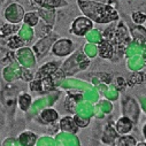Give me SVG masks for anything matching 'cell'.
Listing matches in <instances>:
<instances>
[{
  "label": "cell",
  "instance_id": "obj_1",
  "mask_svg": "<svg viewBox=\"0 0 146 146\" xmlns=\"http://www.w3.org/2000/svg\"><path fill=\"white\" fill-rule=\"evenodd\" d=\"M81 12L91 21L97 23H109L119 19L117 11L106 4L91 0H76Z\"/></svg>",
  "mask_w": 146,
  "mask_h": 146
},
{
  "label": "cell",
  "instance_id": "obj_2",
  "mask_svg": "<svg viewBox=\"0 0 146 146\" xmlns=\"http://www.w3.org/2000/svg\"><path fill=\"white\" fill-rule=\"evenodd\" d=\"M92 21L86 17V16H80L77 19H75V21L72 22V27H71V32L75 33L76 36L83 37L86 35V32L92 28Z\"/></svg>",
  "mask_w": 146,
  "mask_h": 146
},
{
  "label": "cell",
  "instance_id": "obj_3",
  "mask_svg": "<svg viewBox=\"0 0 146 146\" xmlns=\"http://www.w3.org/2000/svg\"><path fill=\"white\" fill-rule=\"evenodd\" d=\"M72 50V42L68 39H61L53 46V53L58 56H64L68 55Z\"/></svg>",
  "mask_w": 146,
  "mask_h": 146
},
{
  "label": "cell",
  "instance_id": "obj_4",
  "mask_svg": "<svg viewBox=\"0 0 146 146\" xmlns=\"http://www.w3.org/2000/svg\"><path fill=\"white\" fill-rule=\"evenodd\" d=\"M60 127H61V129H62L63 131H68V132H72V133H75V132L78 130V128H77L75 121L72 120L70 116L63 117V119L61 120V122H60Z\"/></svg>",
  "mask_w": 146,
  "mask_h": 146
},
{
  "label": "cell",
  "instance_id": "obj_5",
  "mask_svg": "<svg viewBox=\"0 0 146 146\" xmlns=\"http://www.w3.org/2000/svg\"><path fill=\"white\" fill-rule=\"evenodd\" d=\"M55 70H56V64H55V62H52V63L50 62V63L45 64L44 67H42V68L39 69L37 77H38V78L50 77V76H51V74L55 72Z\"/></svg>",
  "mask_w": 146,
  "mask_h": 146
},
{
  "label": "cell",
  "instance_id": "obj_6",
  "mask_svg": "<svg viewBox=\"0 0 146 146\" xmlns=\"http://www.w3.org/2000/svg\"><path fill=\"white\" fill-rule=\"evenodd\" d=\"M42 119L45 123H52L54 121H56L58 119V113L54 111V109H44L42 112Z\"/></svg>",
  "mask_w": 146,
  "mask_h": 146
},
{
  "label": "cell",
  "instance_id": "obj_7",
  "mask_svg": "<svg viewBox=\"0 0 146 146\" xmlns=\"http://www.w3.org/2000/svg\"><path fill=\"white\" fill-rule=\"evenodd\" d=\"M99 53H100V56L101 58H112L113 55V47L112 45L107 43V42H102L100 44V47H99Z\"/></svg>",
  "mask_w": 146,
  "mask_h": 146
},
{
  "label": "cell",
  "instance_id": "obj_8",
  "mask_svg": "<svg viewBox=\"0 0 146 146\" xmlns=\"http://www.w3.org/2000/svg\"><path fill=\"white\" fill-rule=\"evenodd\" d=\"M36 1L42 7H46V8H55L66 4V3H62V0H36Z\"/></svg>",
  "mask_w": 146,
  "mask_h": 146
},
{
  "label": "cell",
  "instance_id": "obj_9",
  "mask_svg": "<svg viewBox=\"0 0 146 146\" xmlns=\"http://www.w3.org/2000/svg\"><path fill=\"white\" fill-rule=\"evenodd\" d=\"M24 23L30 25V27H35L36 24L38 23V20H39V16L37 13H35V12H30V13H27L24 15Z\"/></svg>",
  "mask_w": 146,
  "mask_h": 146
},
{
  "label": "cell",
  "instance_id": "obj_10",
  "mask_svg": "<svg viewBox=\"0 0 146 146\" xmlns=\"http://www.w3.org/2000/svg\"><path fill=\"white\" fill-rule=\"evenodd\" d=\"M19 102H20V107H21L22 111H27V109L29 108V106L31 105V97L27 93L21 94Z\"/></svg>",
  "mask_w": 146,
  "mask_h": 146
},
{
  "label": "cell",
  "instance_id": "obj_11",
  "mask_svg": "<svg viewBox=\"0 0 146 146\" xmlns=\"http://www.w3.org/2000/svg\"><path fill=\"white\" fill-rule=\"evenodd\" d=\"M132 21L137 24H143L146 21V14L141 12H135L132 13Z\"/></svg>",
  "mask_w": 146,
  "mask_h": 146
},
{
  "label": "cell",
  "instance_id": "obj_12",
  "mask_svg": "<svg viewBox=\"0 0 146 146\" xmlns=\"http://www.w3.org/2000/svg\"><path fill=\"white\" fill-rule=\"evenodd\" d=\"M136 144V140L130 137V136H127V137H123L121 140H120V144L119 146H135Z\"/></svg>",
  "mask_w": 146,
  "mask_h": 146
},
{
  "label": "cell",
  "instance_id": "obj_13",
  "mask_svg": "<svg viewBox=\"0 0 146 146\" xmlns=\"http://www.w3.org/2000/svg\"><path fill=\"white\" fill-rule=\"evenodd\" d=\"M138 146H146V144H139Z\"/></svg>",
  "mask_w": 146,
  "mask_h": 146
}]
</instances>
